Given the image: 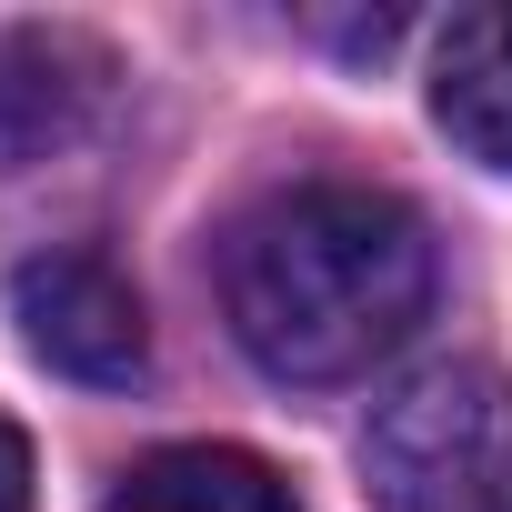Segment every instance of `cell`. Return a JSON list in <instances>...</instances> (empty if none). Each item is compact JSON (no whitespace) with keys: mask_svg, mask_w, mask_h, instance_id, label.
<instances>
[{"mask_svg":"<svg viewBox=\"0 0 512 512\" xmlns=\"http://www.w3.org/2000/svg\"><path fill=\"white\" fill-rule=\"evenodd\" d=\"M221 312L272 382H352L432 312V231L372 181L262 191L221 231Z\"/></svg>","mask_w":512,"mask_h":512,"instance_id":"6da1fadb","label":"cell"},{"mask_svg":"<svg viewBox=\"0 0 512 512\" xmlns=\"http://www.w3.org/2000/svg\"><path fill=\"white\" fill-rule=\"evenodd\" d=\"M111 512H292V482L241 442H171L121 472Z\"/></svg>","mask_w":512,"mask_h":512,"instance_id":"8992f818","label":"cell"},{"mask_svg":"<svg viewBox=\"0 0 512 512\" xmlns=\"http://www.w3.org/2000/svg\"><path fill=\"white\" fill-rule=\"evenodd\" d=\"M0 512H31V442L11 412H0Z\"/></svg>","mask_w":512,"mask_h":512,"instance_id":"52a82bcc","label":"cell"},{"mask_svg":"<svg viewBox=\"0 0 512 512\" xmlns=\"http://www.w3.org/2000/svg\"><path fill=\"white\" fill-rule=\"evenodd\" d=\"M362 472L392 512H512V382L492 362L412 372L372 412Z\"/></svg>","mask_w":512,"mask_h":512,"instance_id":"7a4b0ae2","label":"cell"},{"mask_svg":"<svg viewBox=\"0 0 512 512\" xmlns=\"http://www.w3.org/2000/svg\"><path fill=\"white\" fill-rule=\"evenodd\" d=\"M101 51L71 41V31H11L0 41V171H21L41 151H61L91 101H101Z\"/></svg>","mask_w":512,"mask_h":512,"instance_id":"5b68a950","label":"cell"},{"mask_svg":"<svg viewBox=\"0 0 512 512\" xmlns=\"http://www.w3.org/2000/svg\"><path fill=\"white\" fill-rule=\"evenodd\" d=\"M11 322H21V342H31L51 372H71V382H91V392H121V382H141V362H151L141 292H131V272L111 262V251H91V241L31 251V262L11 272Z\"/></svg>","mask_w":512,"mask_h":512,"instance_id":"3957f363","label":"cell"},{"mask_svg":"<svg viewBox=\"0 0 512 512\" xmlns=\"http://www.w3.org/2000/svg\"><path fill=\"white\" fill-rule=\"evenodd\" d=\"M432 121L482 161L512 171V0H472L432 41Z\"/></svg>","mask_w":512,"mask_h":512,"instance_id":"277c9868","label":"cell"}]
</instances>
